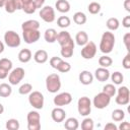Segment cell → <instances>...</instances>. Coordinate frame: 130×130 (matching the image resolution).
<instances>
[{
    "label": "cell",
    "mask_w": 130,
    "mask_h": 130,
    "mask_svg": "<svg viewBox=\"0 0 130 130\" xmlns=\"http://www.w3.org/2000/svg\"><path fill=\"white\" fill-rule=\"evenodd\" d=\"M115 46V36L111 31H105L101 38L100 50L104 54H109L113 51Z\"/></svg>",
    "instance_id": "6da1fadb"
},
{
    "label": "cell",
    "mask_w": 130,
    "mask_h": 130,
    "mask_svg": "<svg viewBox=\"0 0 130 130\" xmlns=\"http://www.w3.org/2000/svg\"><path fill=\"white\" fill-rule=\"evenodd\" d=\"M47 90L51 93H56L61 88V79L57 73H52L46 78Z\"/></svg>",
    "instance_id": "7a4b0ae2"
},
{
    "label": "cell",
    "mask_w": 130,
    "mask_h": 130,
    "mask_svg": "<svg viewBox=\"0 0 130 130\" xmlns=\"http://www.w3.org/2000/svg\"><path fill=\"white\" fill-rule=\"evenodd\" d=\"M26 120H27L28 130H40L41 129V116L37 111L28 112Z\"/></svg>",
    "instance_id": "3957f363"
},
{
    "label": "cell",
    "mask_w": 130,
    "mask_h": 130,
    "mask_svg": "<svg viewBox=\"0 0 130 130\" xmlns=\"http://www.w3.org/2000/svg\"><path fill=\"white\" fill-rule=\"evenodd\" d=\"M77 110L79 115L81 116H88L91 112V101L87 96H81L79 98L77 102Z\"/></svg>",
    "instance_id": "277c9868"
},
{
    "label": "cell",
    "mask_w": 130,
    "mask_h": 130,
    "mask_svg": "<svg viewBox=\"0 0 130 130\" xmlns=\"http://www.w3.org/2000/svg\"><path fill=\"white\" fill-rule=\"evenodd\" d=\"M28 103L29 105L37 109V110H41L44 107V95L42 92L35 90V91H30L29 95H28Z\"/></svg>",
    "instance_id": "5b68a950"
},
{
    "label": "cell",
    "mask_w": 130,
    "mask_h": 130,
    "mask_svg": "<svg viewBox=\"0 0 130 130\" xmlns=\"http://www.w3.org/2000/svg\"><path fill=\"white\" fill-rule=\"evenodd\" d=\"M4 41L5 44L10 47V48H17L20 45V37L17 32H15L14 30H7L4 34Z\"/></svg>",
    "instance_id": "8992f818"
},
{
    "label": "cell",
    "mask_w": 130,
    "mask_h": 130,
    "mask_svg": "<svg viewBox=\"0 0 130 130\" xmlns=\"http://www.w3.org/2000/svg\"><path fill=\"white\" fill-rule=\"evenodd\" d=\"M110 102H111V96H109L107 93L105 92H100L98 93L94 98H93V101H92V104L93 106L96 108V109H105L107 108L109 105H110Z\"/></svg>",
    "instance_id": "52a82bcc"
},
{
    "label": "cell",
    "mask_w": 130,
    "mask_h": 130,
    "mask_svg": "<svg viewBox=\"0 0 130 130\" xmlns=\"http://www.w3.org/2000/svg\"><path fill=\"white\" fill-rule=\"evenodd\" d=\"M118 92L117 96H116V103L120 106H125V105H128L129 101H130V91L128 89L127 86H121L119 87L117 90Z\"/></svg>",
    "instance_id": "ba28073f"
},
{
    "label": "cell",
    "mask_w": 130,
    "mask_h": 130,
    "mask_svg": "<svg viewBox=\"0 0 130 130\" xmlns=\"http://www.w3.org/2000/svg\"><path fill=\"white\" fill-rule=\"evenodd\" d=\"M24 74H25V71L23 68L21 67H16L14 68L8 75V81L11 85H16L18 84L24 77Z\"/></svg>",
    "instance_id": "9c48e42d"
},
{
    "label": "cell",
    "mask_w": 130,
    "mask_h": 130,
    "mask_svg": "<svg viewBox=\"0 0 130 130\" xmlns=\"http://www.w3.org/2000/svg\"><path fill=\"white\" fill-rule=\"evenodd\" d=\"M95 54H96V45L91 41H88L81 49V57L83 59L86 60L92 59L95 56Z\"/></svg>",
    "instance_id": "30bf717a"
},
{
    "label": "cell",
    "mask_w": 130,
    "mask_h": 130,
    "mask_svg": "<svg viewBox=\"0 0 130 130\" xmlns=\"http://www.w3.org/2000/svg\"><path fill=\"white\" fill-rule=\"evenodd\" d=\"M39 14H40L41 18L45 22H49V23L53 22L55 20V18H56V16H55V10L50 5H47V6L42 7Z\"/></svg>",
    "instance_id": "8fae6325"
},
{
    "label": "cell",
    "mask_w": 130,
    "mask_h": 130,
    "mask_svg": "<svg viewBox=\"0 0 130 130\" xmlns=\"http://www.w3.org/2000/svg\"><path fill=\"white\" fill-rule=\"evenodd\" d=\"M22 37L26 44H34L39 41L41 32L39 29H25L22 30Z\"/></svg>",
    "instance_id": "7c38bea8"
},
{
    "label": "cell",
    "mask_w": 130,
    "mask_h": 130,
    "mask_svg": "<svg viewBox=\"0 0 130 130\" xmlns=\"http://www.w3.org/2000/svg\"><path fill=\"white\" fill-rule=\"evenodd\" d=\"M71 102H72V95H71V93L66 92V91L57 94L53 100L54 105L57 107H63V106L69 105Z\"/></svg>",
    "instance_id": "4fadbf2b"
},
{
    "label": "cell",
    "mask_w": 130,
    "mask_h": 130,
    "mask_svg": "<svg viewBox=\"0 0 130 130\" xmlns=\"http://www.w3.org/2000/svg\"><path fill=\"white\" fill-rule=\"evenodd\" d=\"M56 41L59 43V45L61 47H63V46H74L73 39L71 38L70 34L66 30H62V31L58 32Z\"/></svg>",
    "instance_id": "5bb4252c"
},
{
    "label": "cell",
    "mask_w": 130,
    "mask_h": 130,
    "mask_svg": "<svg viewBox=\"0 0 130 130\" xmlns=\"http://www.w3.org/2000/svg\"><path fill=\"white\" fill-rule=\"evenodd\" d=\"M51 117H52V120L54 122H57V123H60V122H63L65 120V117H66V112L61 108V107H56L52 110L51 112Z\"/></svg>",
    "instance_id": "9a60e30c"
},
{
    "label": "cell",
    "mask_w": 130,
    "mask_h": 130,
    "mask_svg": "<svg viewBox=\"0 0 130 130\" xmlns=\"http://www.w3.org/2000/svg\"><path fill=\"white\" fill-rule=\"evenodd\" d=\"M94 77L100 82L107 81L110 78V71L107 68H105V67H100V68L95 69V71H94Z\"/></svg>",
    "instance_id": "2e32d148"
},
{
    "label": "cell",
    "mask_w": 130,
    "mask_h": 130,
    "mask_svg": "<svg viewBox=\"0 0 130 130\" xmlns=\"http://www.w3.org/2000/svg\"><path fill=\"white\" fill-rule=\"evenodd\" d=\"M78 78H79L80 83H82L83 85H89V84H91V82L93 81V75H92L89 71H87V70L81 71V72L79 73Z\"/></svg>",
    "instance_id": "e0dca14e"
},
{
    "label": "cell",
    "mask_w": 130,
    "mask_h": 130,
    "mask_svg": "<svg viewBox=\"0 0 130 130\" xmlns=\"http://www.w3.org/2000/svg\"><path fill=\"white\" fill-rule=\"evenodd\" d=\"M58 32L54 28H47L44 34V39L47 43H55L57 40Z\"/></svg>",
    "instance_id": "ac0fdd59"
},
{
    "label": "cell",
    "mask_w": 130,
    "mask_h": 130,
    "mask_svg": "<svg viewBox=\"0 0 130 130\" xmlns=\"http://www.w3.org/2000/svg\"><path fill=\"white\" fill-rule=\"evenodd\" d=\"M34 60L39 64H44L48 60V53L45 50H38L34 55Z\"/></svg>",
    "instance_id": "d6986e66"
},
{
    "label": "cell",
    "mask_w": 130,
    "mask_h": 130,
    "mask_svg": "<svg viewBox=\"0 0 130 130\" xmlns=\"http://www.w3.org/2000/svg\"><path fill=\"white\" fill-rule=\"evenodd\" d=\"M55 7L61 13H67L70 10V4L67 0H57Z\"/></svg>",
    "instance_id": "ffe728a7"
},
{
    "label": "cell",
    "mask_w": 130,
    "mask_h": 130,
    "mask_svg": "<svg viewBox=\"0 0 130 130\" xmlns=\"http://www.w3.org/2000/svg\"><path fill=\"white\" fill-rule=\"evenodd\" d=\"M21 28H22V30H25V29H39L40 28V22L38 20H36V19H29V20L24 21L21 24Z\"/></svg>",
    "instance_id": "44dd1931"
},
{
    "label": "cell",
    "mask_w": 130,
    "mask_h": 130,
    "mask_svg": "<svg viewBox=\"0 0 130 130\" xmlns=\"http://www.w3.org/2000/svg\"><path fill=\"white\" fill-rule=\"evenodd\" d=\"M31 59V52L28 49H22L18 53V60L21 63H27Z\"/></svg>",
    "instance_id": "7402d4cb"
},
{
    "label": "cell",
    "mask_w": 130,
    "mask_h": 130,
    "mask_svg": "<svg viewBox=\"0 0 130 130\" xmlns=\"http://www.w3.org/2000/svg\"><path fill=\"white\" fill-rule=\"evenodd\" d=\"M64 127H65V129H67V130H76V129L79 127L78 120H77L76 118L70 117V118H68V119L65 120Z\"/></svg>",
    "instance_id": "603a6c76"
},
{
    "label": "cell",
    "mask_w": 130,
    "mask_h": 130,
    "mask_svg": "<svg viewBox=\"0 0 130 130\" xmlns=\"http://www.w3.org/2000/svg\"><path fill=\"white\" fill-rule=\"evenodd\" d=\"M75 42L78 46H84L87 42H88V36L85 31L83 30H80L76 34L75 36Z\"/></svg>",
    "instance_id": "cb8c5ba5"
},
{
    "label": "cell",
    "mask_w": 130,
    "mask_h": 130,
    "mask_svg": "<svg viewBox=\"0 0 130 130\" xmlns=\"http://www.w3.org/2000/svg\"><path fill=\"white\" fill-rule=\"evenodd\" d=\"M12 92V88L8 83H1L0 84V96L8 98Z\"/></svg>",
    "instance_id": "d4e9b609"
},
{
    "label": "cell",
    "mask_w": 130,
    "mask_h": 130,
    "mask_svg": "<svg viewBox=\"0 0 130 130\" xmlns=\"http://www.w3.org/2000/svg\"><path fill=\"white\" fill-rule=\"evenodd\" d=\"M73 21L76 23V24H84L86 22V15L81 12V11H78V12H75L74 15H73Z\"/></svg>",
    "instance_id": "484cf974"
},
{
    "label": "cell",
    "mask_w": 130,
    "mask_h": 130,
    "mask_svg": "<svg viewBox=\"0 0 130 130\" xmlns=\"http://www.w3.org/2000/svg\"><path fill=\"white\" fill-rule=\"evenodd\" d=\"M106 25H107V27H108L110 30H116V29L119 28L120 22H119L118 18H116V17H111V18H109V19L107 20Z\"/></svg>",
    "instance_id": "4316f807"
},
{
    "label": "cell",
    "mask_w": 130,
    "mask_h": 130,
    "mask_svg": "<svg viewBox=\"0 0 130 130\" xmlns=\"http://www.w3.org/2000/svg\"><path fill=\"white\" fill-rule=\"evenodd\" d=\"M125 118V112L121 109H116L112 112V119L115 122H120L122 120H124Z\"/></svg>",
    "instance_id": "83f0119b"
},
{
    "label": "cell",
    "mask_w": 130,
    "mask_h": 130,
    "mask_svg": "<svg viewBox=\"0 0 130 130\" xmlns=\"http://www.w3.org/2000/svg\"><path fill=\"white\" fill-rule=\"evenodd\" d=\"M73 50H74V46H63L61 47V55L62 57L65 58H70L73 55Z\"/></svg>",
    "instance_id": "f1b7e54d"
},
{
    "label": "cell",
    "mask_w": 130,
    "mask_h": 130,
    "mask_svg": "<svg viewBox=\"0 0 130 130\" xmlns=\"http://www.w3.org/2000/svg\"><path fill=\"white\" fill-rule=\"evenodd\" d=\"M113 63V60L111 57L107 56V55H104L102 57L99 58V64L101 65V67H105V68H108L112 65Z\"/></svg>",
    "instance_id": "f546056e"
},
{
    "label": "cell",
    "mask_w": 130,
    "mask_h": 130,
    "mask_svg": "<svg viewBox=\"0 0 130 130\" xmlns=\"http://www.w3.org/2000/svg\"><path fill=\"white\" fill-rule=\"evenodd\" d=\"M71 23V20L68 16H60L58 19H57V24L59 27L61 28H66L70 25Z\"/></svg>",
    "instance_id": "4dcf8cb0"
},
{
    "label": "cell",
    "mask_w": 130,
    "mask_h": 130,
    "mask_svg": "<svg viewBox=\"0 0 130 130\" xmlns=\"http://www.w3.org/2000/svg\"><path fill=\"white\" fill-rule=\"evenodd\" d=\"M5 126L8 130H18L20 125H19V122L17 119H9L6 121Z\"/></svg>",
    "instance_id": "1f68e13d"
},
{
    "label": "cell",
    "mask_w": 130,
    "mask_h": 130,
    "mask_svg": "<svg viewBox=\"0 0 130 130\" xmlns=\"http://www.w3.org/2000/svg\"><path fill=\"white\" fill-rule=\"evenodd\" d=\"M94 127L93 120L91 118H85L81 122V129L82 130H92Z\"/></svg>",
    "instance_id": "d6a6232c"
},
{
    "label": "cell",
    "mask_w": 130,
    "mask_h": 130,
    "mask_svg": "<svg viewBox=\"0 0 130 130\" xmlns=\"http://www.w3.org/2000/svg\"><path fill=\"white\" fill-rule=\"evenodd\" d=\"M111 79H112V81L114 82V84L119 85V84H121V83L123 82V80H124V76H123V74H122L121 72L116 71V72L112 73V75H111Z\"/></svg>",
    "instance_id": "836d02e7"
},
{
    "label": "cell",
    "mask_w": 130,
    "mask_h": 130,
    "mask_svg": "<svg viewBox=\"0 0 130 130\" xmlns=\"http://www.w3.org/2000/svg\"><path fill=\"white\" fill-rule=\"evenodd\" d=\"M116 90H117V88L115 87V85L114 84H112V83H109V84H106L104 87H103V92H105V93H107L109 96H113V95H115L116 94Z\"/></svg>",
    "instance_id": "e575fe53"
},
{
    "label": "cell",
    "mask_w": 130,
    "mask_h": 130,
    "mask_svg": "<svg viewBox=\"0 0 130 130\" xmlns=\"http://www.w3.org/2000/svg\"><path fill=\"white\" fill-rule=\"evenodd\" d=\"M87 10L91 14H98L101 11V4L98 2H91L87 6Z\"/></svg>",
    "instance_id": "d590c367"
},
{
    "label": "cell",
    "mask_w": 130,
    "mask_h": 130,
    "mask_svg": "<svg viewBox=\"0 0 130 130\" xmlns=\"http://www.w3.org/2000/svg\"><path fill=\"white\" fill-rule=\"evenodd\" d=\"M22 10H23L26 14H32V13H35L36 10H37V8H36V5H35L34 1H32V2H29V3H27V4H23Z\"/></svg>",
    "instance_id": "8d00e7d4"
},
{
    "label": "cell",
    "mask_w": 130,
    "mask_h": 130,
    "mask_svg": "<svg viewBox=\"0 0 130 130\" xmlns=\"http://www.w3.org/2000/svg\"><path fill=\"white\" fill-rule=\"evenodd\" d=\"M56 69H57L59 72H62V73H66V72L70 71V69H71V65H70V63H68V62H65V61H63V60H62Z\"/></svg>",
    "instance_id": "74e56055"
},
{
    "label": "cell",
    "mask_w": 130,
    "mask_h": 130,
    "mask_svg": "<svg viewBox=\"0 0 130 130\" xmlns=\"http://www.w3.org/2000/svg\"><path fill=\"white\" fill-rule=\"evenodd\" d=\"M0 67L7 70V71H10L12 69V61L9 60L8 58H2L0 59Z\"/></svg>",
    "instance_id": "f35d334b"
},
{
    "label": "cell",
    "mask_w": 130,
    "mask_h": 130,
    "mask_svg": "<svg viewBox=\"0 0 130 130\" xmlns=\"http://www.w3.org/2000/svg\"><path fill=\"white\" fill-rule=\"evenodd\" d=\"M31 90H32V85H31L30 83H24V84H22V85L18 88V92H19L20 94H23V95L29 93Z\"/></svg>",
    "instance_id": "ab89813d"
},
{
    "label": "cell",
    "mask_w": 130,
    "mask_h": 130,
    "mask_svg": "<svg viewBox=\"0 0 130 130\" xmlns=\"http://www.w3.org/2000/svg\"><path fill=\"white\" fill-rule=\"evenodd\" d=\"M4 8H5V11L7 13H13L16 10V8H15L14 3H13L12 0H7L6 3H5V5H4Z\"/></svg>",
    "instance_id": "60d3db41"
},
{
    "label": "cell",
    "mask_w": 130,
    "mask_h": 130,
    "mask_svg": "<svg viewBox=\"0 0 130 130\" xmlns=\"http://www.w3.org/2000/svg\"><path fill=\"white\" fill-rule=\"evenodd\" d=\"M62 61V59L60 58V57H52L51 59H50V65H51V67H53L54 69H56L57 67H58V65L60 64V62Z\"/></svg>",
    "instance_id": "b9f144b4"
},
{
    "label": "cell",
    "mask_w": 130,
    "mask_h": 130,
    "mask_svg": "<svg viewBox=\"0 0 130 130\" xmlns=\"http://www.w3.org/2000/svg\"><path fill=\"white\" fill-rule=\"evenodd\" d=\"M123 43L128 52H130V32H126L123 37Z\"/></svg>",
    "instance_id": "7bdbcfd3"
},
{
    "label": "cell",
    "mask_w": 130,
    "mask_h": 130,
    "mask_svg": "<svg viewBox=\"0 0 130 130\" xmlns=\"http://www.w3.org/2000/svg\"><path fill=\"white\" fill-rule=\"evenodd\" d=\"M122 65L125 69H130V52H128L126 54V56L124 57V59L122 61Z\"/></svg>",
    "instance_id": "ee69618b"
},
{
    "label": "cell",
    "mask_w": 130,
    "mask_h": 130,
    "mask_svg": "<svg viewBox=\"0 0 130 130\" xmlns=\"http://www.w3.org/2000/svg\"><path fill=\"white\" fill-rule=\"evenodd\" d=\"M122 24H123V26L126 27V28H129V27H130V15H127V16H125V17L123 18Z\"/></svg>",
    "instance_id": "f6af8a7d"
},
{
    "label": "cell",
    "mask_w": 130,
    "mask_h": 130,
    "mask_svg": "<svg viewBox=\"0 0 130 130\" xmlns=\"http://www.w3.org/2000/svg\"><path fill=\"white\" fill-rule=\"evenodd\" d=\"M13 3H14V6L16 8V10H20L22 9V6H23V2L22 0H12Z\"/></svg>",
    "instance_id": "bcb514c9"
},
{
    "label": "cell",
    "mask_w": 130,
    "mask_h": 130,
    "mask_svg": "<svg viewBox=\"0 0 130 130\" xmlns=\"http://www.w3.org/2000/svg\"><path fill=\"white\" fill-rule=\"evenodd\" d=\"M119 129L120 130H129L130 129V123L129 122H122L119 126Z\"/></svg>",
    "instance_id": "7dc6e473"
},
{
    "label": "cell",
    "mask_w": 130,
    "mask_h": 130,
    "mask_svg": "<svg viewBox=\"0 0 130 130\" xmlns=\"http://www.w3.org/2000/svg\"><path fill=\"white\" fill-rule=\"evenodd\" d=\"M118 127L114 123H108L105 125V130H117Z\"/></svg>",
    "instance_id": "c3c4849f"
},
{
    "label": "cell",
    "mask_w": 130,
    "mask_h": 130,
    "mask_svg": "<svg viewBox=\"0 0 130 130\" xmlns=\"http://www.w3.org/2000/svg\"><path fill=\"white\" fill-rule=\"evenodd\" d=\"M8 72L9 71H7V70H5V69L0 67V79H5L8 76Z\"/></svg>",
    "instance_id": "681fc988"
},
{
    "label": "cell",
    "mask_w": 130,
    "mask_h": 130,
    "mask_svg": "<svg viewBox=\"0 0 130 130\" xmlns=\"http://www.w3.org/2000/svg\"><path fill=\"white\" fill-rule=\"evenodd\" d=\"M45 1H46V0H34V3H35V5H36V8H37V9H38V8L41 9V8L43 7Z\"/></svg>",
    "instance_id": "f907efd6"
},
{
    "label": "cell",
    "mask_w": 130,
    "mask_h": 130,
    "mask_svg": "<svg viewBox=\"0 0 130 130\" xmlns=\"http://www.w3.org/2000/svg\"><path fill=\"white\" fill-rule=\"evenodd\" d=\"M124 8L126 9V11L130 12V0H125L124 1Z\"/></svg>",
    "instance_id": "816d5d0a"
},
{
    "label": "cell",
    "mask_w": 130,
    "mask_h": 130,
    "mask_svg": "<svg viewBox=\"0 0 130 130\" xmlns=\"http://www.w3.org/2000/svg\"><path fill=\"white\" fill-rule=\"evenodd\" d=\"M3 51H4V44L0 41V54L3 53Z\"/></svg>",
    "instance_id": "f5cc1de1"
},
{
    "label": "cell",
    "mask_w": 130,
    "mask_h": 130,
    "mask_svg": "<svg viewBox=\"0 0 130 130\" xmlns=\"http://www.w3.org/2000/svg\"><path fill=\"white\" fill-rule=\"evenodd\" d=\"M6 1H7V0H0V8H1V7H4Z\"/></svg>",
    "instance_id": "db71d44e"
},
{
    "label": "cell",
    "mask_w": 130,
    "mask_h": 130,
    "mask_svg": "<svg viewBox=\"0 0 130 130\" xmlns=\"http://www.w3.org/2000/svg\"><path fill=\"white\" fill-rule=\"evenodd\" d=\"M3 112H4V106L0 103V115H1V114H3Z\"/></svg>",
    "instance_id": "11a10c76"
},
{
    "label": "cell",
    "mask_w": 130,
    "mask_h": 130,
    "mask_svg": "<svg viewBox=\"0 0 130 130\" xmlns=\"http://www.w3.org/2000/svg\"><path fill=\"white\" fill-rule=\"evenodd\" d=\"M34 0H22V2H23V4H27V3H29V2H32Z\"/></svg>",
    "instance_id": "9f6ffc18"
}]
</instances>
